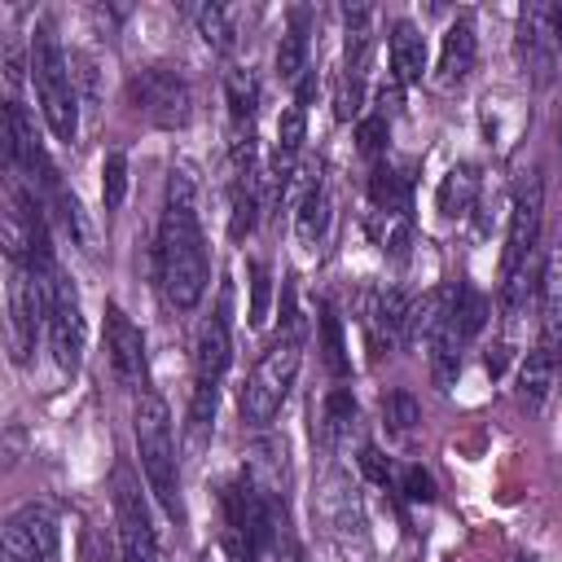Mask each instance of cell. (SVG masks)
<instances>
[{
	"mask_svg": "<svg viewBox=\"0 0 562 562\" xmlns=\"http://www.w3.org/2000/svg\"><path fill=\"white\" fill-rule=\"evenodd\" d=\"M356 140H360V154H382L386 149V114H364L356 123Z\"/></svg>",
	"mask_w": 562,
	"mask_h": 562,
	"instance_id": "f35d334b",
	"label": "cell"
},
{
	"mask_svg": "<svg viewBox=\"0 0 562 562\" xmlns=\"http://www.w3.org/2000/svg\"><path fill=\"white\" fill-rule=\"evenodd\" d=\"M31 79H35V97H40L48 132L57 140H75V132H79V92H75V75H70V53L53 35V26H40L35 40H31Z\"/></svg>",
	"mask_w": 562,
	"mask_h": 562,
	"instance_id": "277c9868",
	"label": "cell"
},
{
	"mask_svg": "<svg viewBox=\"0 0 562 562\" xmlns=\"http://www.w3.org/2000/svg\"><path fill=\"white\" fill-rule=\"evenodd\" d=\"M413 505H430L435 501V479L422 470V465H404L400 470V483H395Z\"/></svg>",
	"mask_w": 562,
	"mask_h": 562,
	"instance_id": "74e56055",
	"label": "cell"
},
{
	"mask_svg": "<svg viewBox=\"0 0 562 562\" xmlns=\"http://www.w3.org/2000/svg\"><path fill=\"white\" fill-rule=\"evenodd\" d=\"M224 101H228V114L237 127H250L255 110H259V79L250 66H228L224 70Z\"/></svg>",
	"mask_w": 562,
	"mask_h": 562,
	"instance_id": "f1b7e54d",
	"label": "cell"
},
{
	"mask_svg": "<svg viewBox=\"0 0 562 562\" xmlns=\"http://www.w3.org/2000/svg\"><path fill=\"white\" fill-rule=\"evenodd\" d=\"M299 360H303V329H281L263 347V356L255 360V369L241 386V422L246 426L263 430L281 413V404L299 378Z\"/></svg>",
	"mask_w": 562,
	"mask_h": 562,
	"instance_id": "5b68a950",
	"label": "cell"
},
{
	"mask_svg": "<svg viewBox=\"0 0 562 562\" xmlns=\"http://www.w3.org/2000/svg\"><path fill=\"white\" fill-rule=\"evenodd\" d=\"M540 342L562 351V237L544 250L540 268Z\"/></svg>",
	"mask_w": 562,
	"mask_h": 562,
	"instance_id": "d6986e66",
	"label": "cell"
},
{
	"mask_svg": "<svg viewBox=\"0 0 562 562\" xmlns=\"http://www.w3.org/2000/svg\"><path fill=\"white\" fill-rule=\"evenodd\" d=\"M474 57H479V40H474V22L470 18H457L443 40H439V61H435V83L439 88H452L461 83L470 70H474Z\"/></svg>",
	"mask_w": 562,
	"mask_h": 562,
	"instance_id": "ac0fdd59",
	"label": "cell"
},
{
	"mask_svg": "<svg viewBox=\"0 0 562 562\" xmlns=\"http://www.w3.org/2000/svg\"><path fill=\"white\" fill-rule=\"evenodd\" d=\"M540 228H544V180L540 171H522L514 184V206H509V228H505V255H501V312L514 325L536 285H540Z\"/></svg>",
	"mask_w": 562,
	"mask_h": 562,
	"instance_id": "7a4b0ae2",
	"label": "cell"
},
{
	"mask_svg": "<svg viewBox=\"0 0 562 562\" xmlns=\"http://www.w3.org/2000/svg\"><path fill=\"white\" fill-rule=\"evenodd\" d=\"M360 110H364V79L338 70V83H334V114H338V119H360Z\"/></svg>",
	"mask_w": 562,
	"mask_h": 562,
	"instance_id": "d590c367",
	"label": "cell"
},
{
	"mask_svg": "<svg viewBox=\"0 0 562 562\" xmlns=\"http://www.w3.org/2000/svg\"><path fill=\"white\" fill-rule=\"evenodd\" d=\"M154 268H158L162 299L176 312H193L202 303L206 281H211V259H206V237H202V215H198V176L184 162L171 167L167 176Z\"/></svg>",
	"mask_w": 562,
	"mask_h": 562,
	"instance_id": "6da1fadb",
	"label": "cell"
},
{
	"mask_svg": "<svg viewBox=\"0 0 562 562\" xmlns=\"http://www.w3.org/2000/svg\"><path fill=\"white\" fill-rule=\"evenodd\" d=\"M228 360H233L228 303H220V307L202 321L198 342H193V386H211V391H220V386H224V373H228Z\"/></svg>",
	"mask_w": 562,
	"mask_h": 562,
	"instance_id": "5bb4252c",
	"label": "cell"
},
{
	"mask_svg": "<svg viewBox=\"0 0 562 562\" xmlns=\"http://www.w3.org/2000/svg\"><path fill=\"white\" fill-rule=\"evenodd\" d=\"M522 123H527V110L514 101V97H505V92H487L483 97V132L505 149V145H514V136L522 132Z\"/></svg>",
	"mask_w": 562,
	"mask_h": 562,
	"instance_id": "4316f807",
	"label": "cell"
},
{
	"mask_svg": "<svg viewBox=\"0 0 562 562\" xmlns=\"http://www.w3.org/2000/svg\"><path fill=\"white\" fill-rule=\"evenodd\" d=\"M259 180L263 176H228V233L233 241L255 233L259 220Z\"/></svg>",
	"mask_w": 562,
	"mask_h": 562,
	"instance_id": "cb8c5ba5",
	"label": "cell"
},
{
	"mask_svg": "<svg viewBox=\"0 0 562 562\" xmlns=\"http://www.w3.org/2000/svg\"><path fill=\"white\" fill-rule=\"evenodd\" d=\"M105 356H110L114 378L140 395L145 391V334L132 325V316L119 303L105 307Z\"/></svg>",
	"mask_w": 562,
	"mask_h": 562,
	"instance_id": "4fadbf2b",
	"label": "cell"
},
{
	"mask_svg": "<svg viewBox=\"0 0 562 562\" xmlns=\"http://www.w3.org/2000/svg\"><path fill=\"white\" fill-rule=\"evenodd\" d=\"M189 18H193V26H198V35H202V44L211 48V53H228L233 48V40H237V31H233V9H224V4H189Z\"/></svg>",
	"mask_w": 562,
	"mask_h": 562,
	"instance_id": "4dcf8cb0",
	"label": "cell"
},
{
	"mask_svg": "<svg viewBox=\"0 0 562 562\" xmlns=\"http://www.w3.org/2000/svg\"><path fill=\"white\" fill-rule=\"evenodd\" d=\"M4 562H61V527L48 505L31 501L4 518Z\"/></svg>",
	"mask_w": 562,
	"mask_h": 562,
	"instance_id": "30bf717a",
	"label": "cell"
},
{
	"mask_svg": "<svg viewBox=\"0 0 562 562\" xmlns=\"http://www.w3.org/2000/svg\"><path fill=\"white\" fill-rule=\"evenodd\" d=\"M127 101L136 114L167 132H180L193 119V88L176 66H140L127 79Z\"/></svg>",
	"mask_w": 562,
	"mask_h": 562,
	"instance_id": "9c48e42d",
	"label": "cell"
},
{
	"mask_svg": "<svg viewBox=\"0 0 562 562\" xmlns=\"http://www.w3.org/2000/svg\"><path fill=\"white\" fill-rule=\"evenodd\" d=\"M123 198H127V154L110 149L101 162V202H105V211H119Z\"/></svg>",
	"mask_w": 562,
	"mask_h": 562,
	"instance_id": "836d02e7",
	"label": "cell"
},
{
	"mask_svg": "<svg viewBox=\"0 0 562 562\" xmlns=\"http://www.w3.org/2000/svg\"><path fill=\"white\" fill-rule=\"evenodd\" d=\"M558 378H562V351L549 342H536L518 364V400L527 404V413H540L549 404Z\"/></svg>",
	"mask_w": 562,
	"mask_h": 562,
	"instance_id": "e0dca14e",
	"label": "cell"
},
{
	"mask_svg": "<svg viewBox=\"0 0 562 562\" xmlns=\"http://www.w3.org/2000/svg\"><path fill=\"white\" fill-rule=\"evenodd\" d=\"M316 334H321V360H325V369H329V378H351V356H347V342H342V321H338V312L321 299L316 303Z\"/></svg>",
	"mask_w": 562,
	"mask_h": 562,
	"instance_id": "484cf974",
	"label": "cell"
},
{
	"mask_svg": "<svg viewBox=\"0 0 562 562\" xmlns=\"http://www.w3.org/2000/svg\"><path fill=\"white\" fill-rule=\"evenodd\" d=\"M558 48H562V40H558L553 26H549V4L522 9V18H518V57H522V66L531 70L536 83H549V79H553V70H558Z\"/></svg>",
	"mask_w": 562,
	"mask_h": 562,
	"instance_id": "9a60e30c",
	"label": "cell"
},
{
	"mask_svg": "<svg viewBox=\"0 0 562 562\" xmlns=\"http://www.w3.org/2000/svg\"><path fill=\"white\" fill-rule=\"evenodd\" d=\"M364 329L373 338V347H404L413 338V303L400 285H382V290H369L364 294Z\"/></svg>",
	"mask_w": 562,
	"mask_h": 562,
	"instance_id": "7c38bea8",
	"label": "cell"
},
{
	"mask_svg": "<svg viewBox=\"0 0 562 562\" xmlns=\"http://www.w3.org/2000/svg\"><path fill=\"white\" fill-rule=\"evenodd\" d=\"M549 26H553V35L562 40V4H549Z\"/></svg>",
	"mask_w": 562,
	"mask_h": 562,
	"instance_id": "60d3db41",
	"label": "cell"
},
{
	"mask_svg": "<svg viewBox=\"0 0 562 562\" xmlns=\"http://www.w3.org/2000/svg\"><path fill=\"white\" fill-rule=\"evenodd\" d=\"M70 75H75V92H79V101H88V105H97V101H101V79H97V57H92V53H83V48H75V53H70Z\"/></svg>",
	"mask_w": 562,
	"mask_h": 562,
	"instance_id": "e575fe53",
	"label": "cell"
},
{
	"mask_svg": "<svg viewBox=\"0 0 562 562\" xmlns=\"http://www.w3.org/2000/svg\"><path fill=\"white\" fill-rule=\"evenodd\" d=\"M110 496H114V540H119L123 562H162V544H158L149 501H145L136 474L123 461L110 474Z\"/></svg>",
	"mask_w": 562,
	"mask_h": 562,
	"instance_id": "ba28073f",
	"label": "cell"
},
{
	"mask_svg": "<svg viewBox=\"0 0 562 562\" xmlns=\"http://www.w3.org/2000/svg\"><path fill=\"white\" fill-rule=\"evenodd\" d=\"M316 518L342 562H360L369 553V527H364V509H360V492H356L351 474L325 470V479L316 487Z\"/></svg>",
	"mask_w": 562,
	"mask_h": 562,
	"instance_id": "52a82bcc",
	"label": "cell"
},
{
	"mask_svg": "<svg viewBox=\"0 0 562 562\" xmlns=\"http://www.w3.org/2000/svg\"><path fill=\"white\" fill-rule=\"evenodd\" d=\"M356 417H360V408H356V395H351L347 386H334V391L321 400V426H316L321 443H325V448H338V443L351 435Z\"/></svg>",
	"mask_w": 562,
	"mask_h": 562,
	"instance_id": "d4e9b609",
	"label": "cell"
},
{
	"mask_svg": "<svg viewBox=\"0 0 562 562\" xmlns=\"http://www.w3.org/2000/svg\"><path fill=\"white\" fill-rule=\"evenodd\" d=\"M35 281H40V303H44V334H48V351L57 360L61 373H79L83 364V307H79V294L75 285L66 281V272L53 263H40L35 268Z\"/></svg>",
	"mask_w": 562,
	"mask_h": 562,
	"instance_id": "8992f818",
	"label": "cell"
},
{
	"mask_svg": "<svg viewBox=\"0 0 562 562\" xmlns=\"http://www.w3.org/2000/svg\"><path fill=\"white\" fill-rule=\"evenodd\" d=\"M382 422H386L391 435H413L417 422H422V408H417L413 391H404V386L386 391V395H382Z\"/></svg>",
	"mask_w": 562,
	"mask_h": 562,
	"instance_id": "d6a6232c",
	"label": "cell"
},
{
	"mask_svg": "<svg viewBox=\"0 0 562 562\" xmlns=\"http://www.w3.org/2000/svg\"><path fill=\"white\" fill-rule=\"evenodd\" d=\"M364 224H369L382 255H391V259L408 255V246H413V215L408 211H369Z\"/></svg>",
	"mask_w": 562,
	"mask_h": 562,
	"instance_id": "83f0119b",
	"label": "cell"
},
{
	"mask_svg": "<svg viewBox=\"0 0 562 562\" xmlns=\"http://www.w3.org/2000/svg\"><path fill=\"white\" fill-rule=\"evenodd\" d=\"M452 325H457V334H461L465 342L487 325V299H483L474 285H457V290H452Z\"/></svg>",
	"mask_w": 562,
	"mask_h": 562,
	"instance_id": "1f68e13d",
	"label": "cell"
},
{
	"mask_svg": "<svg viewBox=\"0 0 562 562\" xmlns=\"http://www.w3.org/2000/svg\"><path fill=\"white\" fill-rule=\"evenodd\" d=\"M360 465H364V474H369L373 483H382V487H386V483H400V470H395L378 448H360Z\"/></svg>",
	"mask_w": 562,
	"mask_h": 562,
	"instance_id": "ab89813d",
	"label": "cell"
},
{
	"mask_svg": "<svg viewBox=\"0 0 562 562\" xmlns=\"http://www.w3.org/2000/svg\"><path fill=\"white\" fill-rule=\"evenodd\" d=\"M263 501H268V496H263ZM255 562H299V540H294V522H290L285 496L268 501V522H263Z\"/></svg>",
	"mask_w": 562,
	"mask_h": 562,
	"instance_id": "603a6c76",
	"label": "cell"
},
{
	"mask_svg": "<svg viewBox=\"0 0 562 562\" xmlns=\"http://www.w3.org/2000/svg\"><path fill=\"white\" fill-rule=\"evenodd\" d=\"M558 154H562V110H558Z\"/></svg>",
	"mask_w": 562,
	"mask_h": 562,
	"instance_id": "b9f144b4",
	"label": "cell"
},
{
	"mask_svg": "<svg viewBox=\"0 0 562 562\" xmlns=\"http://www.w3.org/2000/svg\"><path fill=\"white\" fill-rule=\"evenodd\" d=\"M268 290H272L268 263L263 259H250V312H246L250 325H263L268 321Z\"/></svg>",
	"mask_w": 562,
	"mask_h": 562,
	"instance_id": "8d00e7d4",
	"label": "cell"
},
{
	"mask_svg": "<svg viewBox=\"0 0 562 562\" xmlns=\"http://www.w3.org/2000/svg\"><path fill=\"white\" fill-rule=\"evenodd\" d=\"M9 356L13 364H26L35 351V338L44 329V303H40V281L35 268L9 263Z\"/></svg>",
	"mask_w": 562,
	"mask_h": 562,
	"instance_id": "8fae6325",
	"label": "cell"
},
{
	"mask_svg": "<svg viewBox=\"0 0 562 562\" xmlns=\"http://www.w3.org/2000/svg\"><path fill=\"white\" fill-rule=\"evenodd\" d=\"M132 439H136V461L140 474L162 505L171 522H184V501H180V461H176V435H171V408L158 391H140L132 408Z\"/></svg>",
	"mask_w": 562,
	"mask_h": 562,
	"instance_id": "3957f363",
	"label": "cell"
},
{
	"mask_svg": "<svg viewBox=\"0 0 562 562\" xmlns=\"http://www.w3.org/2000/svg\"><path fill=\"white\" fill-rule=\"evenodd\" d=\"M479 193H483V171H479L474 162L448 167L443 180H439V193H435L439 215H443V220H465V215L479 206Z\"/></svg>",
	"mask_w": 562,
	"mask_h": 562,
	"instance_id": "44dd1931",
	"label": "cell"
},
{
	"mask_svg": "<svg viewBox=\"0 0 562 562\" xmlns=\"http://www.w3.org/2000/svg\"><path fill=\"white\" fill-rule=\"evenodd\" d=\"M329 211H334V202H329V184H325V171H321V162L312 167H303V189H299V198H294V237H299V246L303 250H316L321 241H325V233H329Z\"/></svg>",
	"mask_w": 562,
	"mask_h": 562,
	"instance_id": "2e32d148",
	"label": "cell"
},
{
	"mask_svg": "<svg viewBox=\"0 0 562 562\" xmlns=\"http://www.w3.org/2000/svg\"><path fill=\"white\" fill-rule=\"evenodd\" d=\"M198 562H215V558H211V553H202V558H198Z\"/></svg>",
	"mask_w": 562,
	"mask_h": 562,
	"instance_id": "7bdbcfd3",
	"label": "cell"
},
{
	"mask_svg": "<svg viewBox=\"0 0 562 562\" xmlns=\"http://www.w3.org/2000/svg\"><path fill=\"white\" fill-rule=\"evenodd\" d=\"M386 53H391V75H395V83L408 88V83H417V79L426 75V40H422L417 22H408V18L391 22Z\"/></svg>",
	"mask_w": 562,
	"mask_h": 562,
	"instance_id": "ffe728a7",
	"label": "cell"
},
{
	"mask_svg": "<svg viewBox=\"0 0 562 562\" xmlns=\"http://www.w3.org/2000/svg\"><path fill=\"white\" fill-rule=\"evenodd\" d=\"M307 48H312V13L299 4V9H290V26L281 31V44H277V79L281 83H299L307 75Z\"/></svg>",
	"mask_w": 562,
	"mask_h": 562,
	"instance_id": "7402d4cb",
	"label": "cell"
},
{
	"mask_svg": "<svg viewBox=\"0 0 562 562\" xmlns=\"http://www.w3.org/2000/svg\"><path fill=\"white\" fill-rule=\"evenodd\" d=\"M53 206H57V220H61V228H66V237H70V246H79L88 259L97 255V228H92V220H88V211H83V202L70 193V189H53Z\"/></svg>",
	"mask_w": 562,
	"mask_h": 562,
	"instance_id": "f546056e",
	"label": "cell"
}]
</instances>
